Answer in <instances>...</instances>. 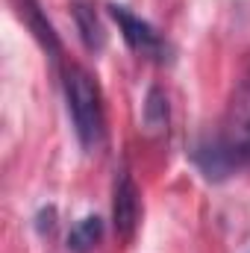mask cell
Returning a JSON list of instances; mask_svg holds the SVG:
<instances>
[{
	"mask_svg": "<svg viewBox=\"0 0 250 253\" xmlns=\"http://www.w3.org/2000/svg\"><path fill=\"white\" fill-rule=\"evenodd\" d=\"M71 15H74V24H77V33H80V42L85 44V50L91 53H100L106 47V30L94 12V6L88 0H74L71 3Z\"/></svg>",
	"mask_w": 250,
	"mask_h": 253,
	"instance_id": "obj_6",
	"label": "cell"
},
{
	"mask_svg": "<svg viewBox=\"0 0 250 253\" xmlns=\"http://www.w3.org/2000/svg\"><path fill=\"white\" fill-rule=\"evenodd\" d=\"M138 215H141V194L138 186L132 180V174L121 168L118 177H115V186H112V224H115V233L129 242L135 236V227H138Z\"/></svg>",
	"mask_w": 250,
	"mask_h": 253,
	"instance_id": "obj_4",
	"label": "cell"
},
{
	"mask_svg": "<svg viewBox=\"0 0 250 253\" xmlns=\"http://www.w3.org/2000/svg\"><path fill=\"white\" fill-rule=\"evenodd\" d=\"M144 126L147 132H165L168 129V118H171V106H168V97L159 85L147 88V97H144Z\"/></svg>",
	"mask_w": 250,
	"mask_h": 253,
	"instance_id": "obj_8",
	"label": "cell"
},
{
	"mask_svg": "<svg viewBox=\"0 0 250 253\" xmlns=\"http://www.w3.org/2000/svg\"><path fill=\"white\" fill-rule=\"evenodd\" d=\"M194 162L209 180H224L250 165V68L242 74L227 100L218 135L197 147Z\"/></svg>",
	"mask_w": 250,
	"mask_h": 253,
	"instance_id": "obj_1",
	"label": "cell"
},
{
	"mask_svg": "<svg viewBox=\"0 0 250 253\" xmlns=\"http://www.w3.org/2000/svg\"><path fill=\"white\" fill-rule=\"evenodd\" d=\"M109 12H112V18H115V24H118L121 36H124L126 47H129L132 53L147 56V59H165L168 47H165L162 36H159V33H156L144 18L132 15L126 6H115V3L109 6Z\"/></svg>",
	"mask_w": 250,
	"mask_h": 253,
	"instance_id": "obj_3",
	"label": "cell"
},
{
	"mask_svg": "<svg viewBox=\"0 0 250 253\" xmlns=\"http://www.w3.org/2000/svg\"><path fill=\"white\" fill-rule=\"evenodd\" d=\"M65 100H68V115L77 132V141L83 150H97L103 144L106 118H103V94L94 77L83 65H71L65 71Z\"/></svg>",
	"mask_w": 250,
	"mask_h": 253,
	"instance_id": "obj_2",
	"label": "cell"
},
{
	"mask_svg": "<svg viewBox=\"0 0 250 253\" xmlns=\"http://www.w3.org/2000/svg\"><path fill=\"white\" fill-rule=\"evenodd\" d=\"M18 12H21V18H24V24L30 27V33L39 39V44L44 47V53L50 56V59H59V36H56V30H53V24L47 21V15L42 12V3L39 0H18Z\"/></svg>",
	"mask_w": 250,
	"mask_h": 253,
	"instance_id": "obj_5",
	"label": "cell"
},
{
	"mask_svg": "<svg viewBox=\"0 0 250 253\" xmlns=\"http://www.w3.org/2000/svg\"><path fill=\"white\" fill-rule=\"evenodd\" d=\"M103 239V221L97 215H85L80 218L71 233H68V251L71 253H91Z\"/></svg>",
	"mask_w": 250,
	"mask_h": 253,
	"instance_id": "obj_7",
	"label": "cell"
},
{
	"mask_svg": "<svg viewBox=\"0 0 250 253\" xmlns=\"http://www.w3.org/2000/svg\"><path fill=\"white\" fill-rule=\"evenodd\" d=\"M53 227H56V209H53V206H47V209H42V212H39V218H36V230L44 236V233H50Z\"/></svg>",
	"mask_w": 250,
	"mask_h": 253,
	"instance_id": "obj_9",
	"label": "cell"
}]
</instances>
